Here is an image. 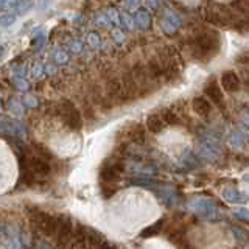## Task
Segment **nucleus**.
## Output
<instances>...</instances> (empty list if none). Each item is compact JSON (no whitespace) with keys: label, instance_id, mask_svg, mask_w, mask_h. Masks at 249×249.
<instances>
[{"label":"nucleus","instance_id":"1","mask_svg":"<svg viewBox=\"0 0 249 249\" xmlns=\"http://www.w3.org/2000/svg\"><path fill=\"white\" fill-rule=\"evenodd\" d=\"M192 54L196 59L206 61L212 58L220 49V39L216 33H202L192 41Z\"/></svg>","mask_w":249,"mask_h":249},{"label":"nucleus","instance_id":"2","mask_svg":"<svg viewBox=\"0 0 249 249\" xmlns=\"http://www.w3.org/2000/svg\"><path fill=\"white\" fill-rule=\"evenodd\" d=\"M122 151H124V146L117 148V150L112 153L111 158H107L103 162V165H101V168H100V179H101V182L114 184L117 181H120L122 173H123V170H124Z\"/></svg>","mask_w":249,"mask_h":249},{"label":"nucleus","instance_id":"3","mask_svg":"<svg viewBox=\"0 0 249 249\" xmlns=\"http://www.w3.org/2000/svg\"><path fill=\"white\" fill-rule=\"evenodd\" d=\"M30 220H31V223L35 224V228L37 231H41L44 235L54 237V235H56V232H58L61 218L49 215V213L41 212V210L35 209L33 212L30 213Z\"/></svg>","mask_w":249,"mask_h":249},{"label":"nucleus","instance_id":"4","mask_svg":"<svg viewBox=\"0 0 249 249\" xmlns=\"http://www.w3.org/2000/svg\"><path fill=\"white\" fill-rule=\"evenodd\" d=\"M59 114L62 117V120L67 124L69 128L72 129H80L83 126V119H81V114L80 111L75 107L73 103L64 100L62 103L59 105Z\"/></svg>","mask_w":249,"mask_h":249},{"label":"nucleus","instance_id":"5","mask_svg":"<svg viewBox=\"0 0 249 249\" xmlns=\"http://www.w3.org/2000/svg\"><path fill=\"white\" fill-rule=\"evenodd\" d=\"M72 233H73V228H72V221L69 220V218H61L59 221V228H58V232H56V243H58V248L59 249H66V246L69 245L70 238H72Z\"/></svg>","mask_w":249,"mask_h":249},{"label":"nucleus","instance_id":"6","mask_svg":"<svg viewBox=\"0 0 249 249\" xmlns=\"http://www.w3.org/2000/svg\"><path fill=\"white\" fill-rule=\"evenodd\" d=\"M204 92L209 97V100H212V103H215L220 109H224V95H223V88L218 84L216 80H209L204 86Z\"/></svg>","mask_w":249,"mask_h":249},{"label":"nucleus","instance_id":"7","mask_svg":"<svg viewBox=\"0 0 249 249\" xmlns=\"http://www.w3.org/2000/svg\"><path fill=\"white\" fill-rule=\"evenodd\" d=\"M181 18L175 11H165L160 19V28L165 35H175L181 28Z\"/></svg>","mask_w":249,"mask_h":249},{"label":"nucleus","instance_id":"8","mask_svg":"<svg viewBox=\"0 0 249 249\" xmlns=\"http://www.w3.org/2000/svg\"><path fill=\"white\" fill-rule=\"evenodd\" d=\"M123 140L126 142H134V143H143L145 140V129L142 124H131V126L122 128L120 134Z\"/></svg>","mask_w":249,"mask_h":249},{"label":"nucleus","instance_id":"9","mask_svg":"<svg viewBox=\"0 0 249 249\" xmlns=\"http://www.w3.org/2000/svg\"><path fill=\"white\" fill-rule=\"evenodd\" d=\"M240 78L233 70H226L221 73V88L226 92H237L240 89Z\"/></svg>","mask_w":249,"mask_h":249},{"label":"nucleus","instance_id":"10","mask_svg":"<svg viewBox=\"0 0 249 249\" xmlns=\"http://www.w3.org/2000/svg\"><path fill=\"white\" fill-rule=\"evenodd\" d=\"M192 109L195 114H198L199 117H207L212 112V105L210 101L204 97H195L192 100Z\"/></svg>","mask_w":249,"mask_h":249},{"label":"nucleus","instance_id":"11","mask_svg":"<svg viewBox=\"0 0 249 249\" xmlns=\"http://www.w3.org/2000/svg\"><path fill=\"white\" fill-rule=\"evenodd\" d=\"M134 20H136V27L142 31L150 30L153 25V19H151V14L148 13V10L145 8H140V10L136 11L134 14Z\"/></svg>","mask_w":249,"mask_h":249},{"label":"nucleus","instance_id":"12","mask_svg":"<svg viewBox=\"0 0 249 249\" xmlns=\"http://www.w3.org/2000/svg\"><path fill=\"white\" fill-rule=\"evenodd\" d=\"M163 128H165V122L160 114H150L146 117V129L153 134H158Z\"/></svg>","mask_w":249,"mask_h":249},{"label":"nucleus","instance_id":"13","mask_svg":"<svg viewBox=\"0 0 249 249\" xmlns=\"http://www.w3.org/2000/svg\"><path fill=\"white\" fill-rule=\"evenodd\" d=\"M160 115H162L163 122H165V124H170V126L181 123V117H179V114L175 111V109H163Z\"/></svg>","mask_w":249,"mask_h":249},{"label":"nucleus","instance_id":"14","mask_svg":"<svg viewBox=\"0 0 249 249\" xmlns=\"http://www.w3.org/2000/svg\"><path fill=\"white\" fill-rule=\"evenodd\" d=\"M109 22H112L115 27H122V13H119L115 8H109L106 11Z\"/></svg>","mask_w":249,"mask_h":249},{"label":"nucleus","instance_id":"15","mask_svg":"<svg viewBox=\"0 0 249 249\" xmlns=\"http://www.w3.org/2000/svg\"><path fill=\"white\" fill-rule=\"evenodd\" d=\"M33 6H35L33 0H19V5H18V8H16V10H18L19 14H25V13L33 10Z\"/></svg>","mask_w":249,"mask_h":249},{"label":"nucleus","instance_id":"16","mask_svg":"<svg viewBox=\"0 0 249 249\" xmlns=\"http://www.w3.org/2000/svg\"><path fill=\"white\" fill-rule=\"evenodd\" d=\"M122 27H124L126 30H132L136 27V20L134 18H131L128 13H122Z\"/></svg>","mask_w":249,"mask_h":249},{"label":"nucleus","instance_id":"17","mask_svg":"<svg viewBox=\"0 0 249 249\" xmlns=\"http://www.w3.org/2000/svg\"><path fill=\"white\" fill-rule=\"evenodd\" d=\"M88 44L92 47V49H98L100 44H101L100 35L95 33V31H90V33H88Z\"/></svg>","mask_w":249,"mask_h":249},{"label":"nucleus","instance_id":"18","mask_svg":"<svg viewBox=\"0 0 249 249\" xmlns=\"http://www.w3.org/2000/svg\"><path fill=\"white\" fill-rule=\"evenodd\" d=\"M115 192H117V189H115V185H114V184L101 182V193H103V196H105V198H111Z\"/></svg>","mask_w":249,"mask_h":249},{"label":"nucleus","instance_id":"19","mask_svg":"<svg viewBox=\"0 0 249 249\" xmlns=\"http://www.w3.org/2000/svg\"><path fill=\"white\" fill-rule=\"evenodd\" d=\"M19 0H0V6L3 11H11L13 8H18Z\"/></svg>","mask_w":249,"mask_h":249},{"label":"nucleus","instance_id":"20","mask_svg":"<svg viewBox=\"0 0 249 249\" xmlns=\"http://www.w3.org/2000/svg\"><path fill=\"white\" fill-rule=\"evenodd\" d=\"M14 22H16V16L14 14H3L2 18H0V23H2L3 28L11 27Z\"/></svg>","mask_w":249,"mask_h":249},{"label":"nucleus","instance_id":"21","mask_svg":"<svg viewBox=\"0 0 249 249\" xmlns=\"http://www.w3.org/2000/svg\"><path fill=\"white\" fill-rule=\"evenodd\" d=\"M159 226H163V221H159V223H156L154 226H151V228H148L146 231H143V232H142V235H143V237H148V235H154V233L160 229Z\"/></svg>","mask_w":249,"mask_h":249},{"label":"nucleus","instance_id":"22","mask_svg":"<svg viewBox=\"0 0 249 249\" xmlns=\"http://www.w3.org/2000/svg\"><path fill=\"white\" fill-rule=\"evenodd\" d=\"M112 37L115 39L117 42H123L124 33L122 31V28H120V27H114V30H112Z\"/></svg>","mask_w":249,"mask_h":249},{"label":"nucleus","instance_id":"23","mask_svg":"<svg viewBox=\"0 0 249 249\" xmlns=\"http://www.w3.org/2000/svg\"><path fill=\"white\" fill-rule=\"evenodd\" d=\"M97 23H100L101 27H106L107 23H109V19H107V14L106 13H100L97 14V19H95Z\"/></svg>","mask_w":249,"mask_h":249},{"label":"nucleus","instance_id":"24","mask_svg":"<svg viewBox=\"0 0 249 249\" xmlns=\"http://www.w3.org/2000/svg\"><path fill=\"white\" fill-rule=\"evenodd\" d=\"M237 62L241 66H246L249 67V52H245V53H241L240 56L237 58Z\"/></svg>","mask_w":249,"mask_h":249},{"label":"nucleus","instance_id":"25","mask_svg":"<svg viewBox=\"0 0 249 249\" xmlns=\"http://www.w3.org/2000/svg\"><path fill=\"white\" fill-rule=\"evenodd\" d=\"M142 0H123L124 6L128 8V10H137V6L140 5Z\"/></svg>","mask_w":249,"mask_h":249},{"label":"nucleus","instance_id":"26","mask_svg":"<svg viewBox=\"0 0 249 249\" xmlns=\"http://www.w3.org/2000/svg\"><path fill=\"white\" fill-rule=\"evenodd\" d=\"M176 246H178V249H195V248L192 246V243H190V240H189V238L182 240L181 243L176 245Z\"/></svg>","mask_w":249,"mask_h":249},{"label":"nucleus","instance_id":"27","mask_svg":"<svg viewBox=\"0 0 249 249\" xmlns=\"http://www.w3.org/2000/svg\"><path fill=\"white\" fill-rule=\"evenodd\" d=\"M81 42L80 41H72L70 42V49H72L73 52H81Z\"/></svg>","mask_w":249,"mask_h":249},{"label":"nucleus","instance_id":"28","mask_svg":"<svg viewBox=\"0 0 249 249\" xmlns=\"http://www.w3.org/2000/svg\"><path fill=\"white\" fill-rule=\"evenodd\" d=\"M67 53L66 52H62V50H59L58 53H56V61L58 62H62V61H67Z\"/></svg>","mask_w":249,"mask_h":249},{"label":"nucleus","instance_id":"29","mask_svg":"<svg viewBox=\"0 0 249 249\" xmlns=\"http://www.w3.org/2000/svg\"><path fill=\"white\" fill-rule=\"evenodd\" d=\"M44 41H45V36H44V35L39 36V39H35V44H37V49H41L42 44H44Z\"/></svg>","mask_w":249,"mask_h":249},{"label":"nucleus","instance_id":"30","mask_svg":"<svg viewBox=\"0 0 249 249\" xmlns=\"http://www.w3.org/2000/svg\"><path fill=\"white\" fill-rule=\"evenodd\" d=\"M148 3H151L153 8H158V0H148Z\"/></svg>","mask_w":249,"mask_h":249}]
</instances>
